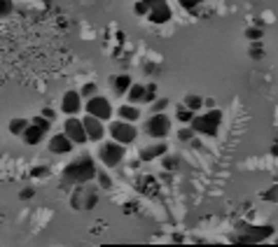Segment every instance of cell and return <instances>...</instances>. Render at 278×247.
Returning <instances> with one entry per match:
<instances>
[{
	"label": "cell",
	"mask_w": 278,
	"mask_h": 247,
	"mask_svg": "<svg viewBox=\"0 0 278 247\" xmlns=\"http://www.w3.org/2000/svg\"><path fill=\"white\" fill-rule=\"evenodd\" d=\"M96 175L94 161L89 157H82L77 161H73L71 166L63 170V182H73V184H86L91 177Z\"/></svg>",
	"instance_id": "cell-1"
},
{
	"label": "cell",
	"mask_w": 278,
	"mask_h": 247,
	"mask_svg": "<svg viewBox=\"0 0 278 247\" xmlns=\"http://www.w3.org/2000/svg\"><path fill=\"white\" fill-rule=\"evenodd\" d=\"M220 121H222L220 110H211L208 115H203V117H194L192 128L194 131H199V133H203V136H215V133H218Z\"/></svg>",
	"instance_id": "cell-2"
},
{
	"label": "cell",
	"mask_w": 278,
	"mask_h": 247,
	"mask_svg": "<svg viewBox=\"0 0 278 247\" xmlns=\"http://www.w3.org/2000/svg\"><path fill=\"white\" fill-rule=\"evenodd\" d=\"M98 157H101V161L106 163V166H117V163L124 159V147H121V142H106V145L98 149Z\"/></svg>",
	"instance_id": "cell-3"
},
{
	"label": "cell",
	"mask_w": 278,
	"mask_h": 247,
	"mask_svg": "<svg viewBox=\"0 0 278 247\" xmlns=\"http://www.w3.org/2000/svg\"><path fill=\"white\" fill-rule=\"evenodd\" d=\"M147 133H150L152 138H164L168 133V128H171V121H168L166 115H162V112H154L152 115V119L145 124Z\"/></svg>",
	"instance_id": "cell-4"
},
{
	"label": "cell",
	"mask_w": 278,
	"mask_h": 247,
	"mask_svg": "<svg viewBox=\"0 0 278 247\" xmlns=\"http://www.w3.org/2000/svg\"><path fill=\"white\" fill-rule=\"evenodd\" d=\"M110 133L117 142H121V145H129V142L136 140V128H133L131 124H127V121H115L110 126Z\"/></svg>",
	"instance_id": "cell-5"
},
{
	"label": "cell",
	"mask_w": 278,
	"mask_h": 247,
	"mask_svg": "<svg viewBox=\"0 0 278 247\" xmlns=\"http://www.w3.org/2000/svg\"><path fill=\"white\" fill-rule=\"evenodd\" d=\"M150 5V21L152 24H166L171 19V10H168L166 0H145Z\"/></svg>",
	"instance_id": "cell-6"
},
{
	"label": "cell",
	"mask_w": 278,
	"mask_h": 247,
	"mask_svg": "<svg viewBox=\"0 0 278 247\" xmlns=\"http://www.w3.org/2000/svg\"><path fill=\"white\" fill-rule=\"evenodd\" d=\"M86 112L94 115V117H98V119H110L112 107L103 96H91L89 103H86Z\"/></svg>",
	"instance_id": "cell-7"
},
{
	"label": "cell",
	"mask_w": 278,
	"mask_h": 247,
	"mask_svg": "<svg viewBox=\"0 0 278 247\" xmlns=\"http://www.w3.org/2000/svg\"><path fill=\"white\" fill-rule=\"evenodd\" d=\"M63 128H66V136L71 138L73 142H77V145H80V142H84L86 138H89V133H86V128H84V121H77V119H68L66 124H63Z\"/></svg>",
	"instance_id": "cell-8"
},
{
	"label": "cell",
	"mask_w": 278,
	"mask_h": 247,
	"mask_svg": "<svg viewBox=\"0 0 278 247\" xmlns=\"http://www.w3.org/2000/svg\"><path fill=\"white\" fill-rule=\"evenodd\" d=\"M101 121L103 119H98V117H94V115L84 117V128H86V133H89L91 140H101L103 133H106V128H103Z\"/></svg>",
	"instance_id": "cell-9"
},
{
	"label": "cell",
	"mask_w": 278,
	"mask_h": 247,
	"mask_svg": "<svg viewBox=\"0 0 278 247\" xmlns=\"http://www.w3.org/2000/svg\"><path fill=\"white\" fill-rule=\"evenodd\" d=\"M71 138L66 136V133H59V136H54L49 140V149L54 151V154H66V151H71L73 147H71Z\"/></svg>",
	"instance_id": "cell-10"
},
{
	"label": "cell",
	"mask_w": 278,
	"mask_h": 247,
	"mask_svg": "<svg viewBox=\"0 0 278 247\" xmlns=\"http://www.w3.org/2000/svg\"><path fill=\"white\" fill-rule=\"evenodd\" d=\"M61 107H63L66 115H75V112H80V93H77V91H68L66 96H63Z\"/></svg>",
	"instance_id": "cell-11"
},
{
	"label": "cell",
	"mask_w": 278,
	"mask_h": 247,
	"mask_svg": "<svg viewBox=\"0 0 278 247\" xmlns=\"http://www.w3.org/2000/svg\"><path fill=\"white\" fill-rule=\"evenodd\" d=\"M267 236H271V226L253 229L248 236H241V238H238V242H259V240H264Z\"/></svg>",
	"instance_id": "cell-12"
},
{
	"label": "cell",
	"mask_w": 278,
	"mask_h": 247,
	"mask_svg": "<svg viewBox=\"0 0 278 247\" xmlns=\"http://www.w3.org/2000/svg\"><path fill=\"white\" fill-rule=\"evenodd\" d=\"M42 128L38 126V124H30V126H26V131H24V140L28 142V145H38V142L42 140Z\"/></svg>",
	"instance_id": "cell-13"
},
{
	"label": "cell",
	"mask_w": 278,
	"mask_h": 247,
	"mask_svg": "<svg viewBox=\"0 0 278 247\" xmlns=\"http://www.w3.org/2000/svg\"><path fill=\"white\" fill-rule=\"evenodd\" d=\"M162 154H166V145H154V147L143 149L141 151V159H143V161H150V159H157V157H162Z\"/></svg>",
	"instance_id": "cell-14"
},
{
	"label": "cell",
	"mask_w": 278,
	"mask_h": 247,
	"mask_svg": "<svg viewBox=\"0 0 278 247\" xmlns=\"http://www.w3.org/2000/svg\"><path fill=\"white\" fill-rule=\"evenodd\" d=\"M145 91H147V86H141V84L131 86V89H129V101H131V103L145 101Z\"/></svg>",
	"instance_id": "cell-15"
},
{
	"label": "cell",
	"mask_w": 278,
	"mask_h": 247,
	"mask_svg": "<svg viewBox=\"0 0 278 247\" xmlns=\"http://www.w3.org/2000/svg\"><path fill=\"white\" fill-rule=\"evenodd\" d=\"M138 115H141V112H138L133 105H121L119 107V117H121V119H127V121L138 119Z\"/></svg>",
	"instance_id": "cell-16"
},
{
	"label": "cell",
	"mask_w": 278,
	"mask_h": 247,
	"mask_svg": "<svg viewBox=\"0 0 278 247\" xmlns=\"http://www.w3.org/2000/svg\"><path fill=\"white\" fill-rule=\"evenodd\" d=\"M115 89L117 93H127L129 89H131V80H129V75H119L115 80Z\"/></svg>",
	"instance_id": "cell-17"
},
{
	"label": "cell",
	"mask_w": 278,
	"mask_h": 247,
	"mask_svg": "<svg viewBox=\"0 0 278 247\" xmlns=\"http://www.w3.org/2000/svg\"><path fill=\"white\" fill-rule=\"evenodd\" d=\"M185 105H187L189 110H201L203 101H201V98H199V96H194V93H192V96H187V98H185Z\"/></svg>",
	"instance_id": "cell-18"
},
{
	"label": "cell",
	"mask_w": 278,
	"mask_h": 247,
	"mask_svg": "<svg viewBox=\"0 0 278 247\" xmlns=\"http://www.w3.org/2000/svg\"><path fill=\"white\" fill-rule=\"evenodd\" d=\"M178 119H180V121H189V124H192V119H194V110H189L187 105L180 107V110H178Z\"/></svg>",
	"instance_id": "cell-19"
},
{
	"label": "cell",
	"mask_w": 278,
	"mask_h": 247,
	"mask_svg": "<svg viewBox=\"0 0 278 247\" xmlns=\"http://www.w3.org/2000/svg\"><path fill=\"white\" fill-rule=\"evenodd\" d=\"M26 126H28V124H26L24 119H12V121H10V131H12V133H24Z\"/></svg>",
	"instance_id": "cell-20"
},
{
	"label": "cell",
	"mask_w": 278,
	"mask_h": 247,
	"mask_svg": "<svg viewBox=\"0 0 278 247\" xmlns=\"http://www.w3.org/2000/svg\"><path fill=\"white\" fill-rule=\"evenodd\" d=\"M49 121H51V119H47V117L42 115V117H36V119H33V124H38L42 131H47V128H49Z\"/></svg>",
	"instance_id": "cell-21"
},
{
	"label": "cell",
	"mask_w": 278,
	"mask_h": 247,
	"mask_svg": "<svg viewBox=\"0 0 278 247\" xmlns=\"http://www.w3.org/2000/svg\"><path fill=\"white\" fill-rule=\"evenodd\" d=\"M166 105H168V101H166V98H159V101H154V103H152V110H154V112H162Z\"/></svg>",
	"instance_id": "cell-22"
},
{
	"label": "cell",
	"mask_w": 278,
	"mask_h": 247,
	"mask_svg": "<svg viewBox=\"0 0 278 247\" xmlns=\"http://www.w3.org/2000/svg\"><path fill=\"white\" fill-rule=\"evenodd\" d=\"M164 166H166L168 170H176V168L180 166V161H178V159H173V157H168V159H164Z\"/></svg>",
	"instance_id": "cell-23"
},
{
	"label": "cell",
	"mask_w": 278,
	"mask_h": 247,
	"mask_svg": "<svg viewBox=\"0 0 278 247\" xmlns=\"http://www.w3.org/2000/svg\"><path fill=\"white\" fill-rule=\"evenodd\" d=\"M246 35H248L250 40H259V37H262V30L259 28H248L246 30Z\"/></svg>",
	"instance_id": "cell-24"
},
{
	"label": "cell",
	"mask_w": 278,
	"mask_h": 247,
	"mask_svg": "<svg viewBox=\"0 0 278 247\" xmlns=\"http://www.w3.org/2000/svg\"><path fill=\"white\" fill-rule=\"evenodd\" d=\"M154 96H157V86L150 84L147 86V91H145V101H154Z\"/></svg>",
	"instance_id": "cell-25"
},
{
	"label": "cell",
	"mask_w": 278,
	"mask_h": 247,
	"mask_svg": "<svg viewBox=\"0 0 278 247\" xmlns=\"http://www.w3.org/2000/svg\"><path fill=\"white\" fill-rule=\"evenodd\" d=\"M136 12H138V14H150V5L143 0V3H138V5H136Z\"/></svg>",
	"instance_id": "cell-26"
},
{
	"label": "cell",
	"mask_w": 278,
	"mask_h": 247,
	"mask_svg": "<svg viewBox=\"0 0 278 247\" xmlns=\"http://www.w3.org/2000/svg\"><path fill=\"white\" fill-rule=\"evenodd\" d=\"M82 93H84V96H94V93H96V84H84Z\"/></svg>",
	"instance_id": "cell-27"
},
{
	"label": "cell",
	"mask_w": 278,
	"mask_h": 247,
	"mask_svg": "<svg viewBox=\"0 0 278 247\" xmlns=\"http://www.w3.org/2000/svg\"><path fill=\"white\" fill-rule=\"evenodd\" d=\"M201 0H180V5L182 7H187V10H192V7H197Z\"/></svg>",
	"instance_id": "cell-28"
},
{
	"label": "cell",
	"mask_w": 278,
	"mask_h": 247,
	"mask_svg": "<svg viewBox=\"0 0 278 247\" xmlns=\"http://www.w3.org/2000/svg\"><path fill=\"white\" fill-rule=\"evenodd\" d=\"M98 182H101V184H103V189L112 187V184H110V177H108V175H103V173H101V175H98Z\"/></svg>",
	"instance_id": "cell-29"
},
{
	"label": "cell",
	"mask_w": 278,
	"mask_h": 247,
	"mask_svg": "<svg viewBox=\"0 0 278 247\" xmlns=\"http://www.w3.org/2000/svg\"><path fill=\"white\" fill-rule=\"evenodd\" d=\"M10 10H12V3L10 0H3V16L10 14Z\"/></svg>",
	"instance_id": "cell-30"
},
{
	"label": "cell",
	"mask_w": 278,
	"mask_h": 247,
	"mask_svg": "<svg viewBox=\"0 0 278 247\" xmlns=\"http://www.w3.org/2000/svg\"><path fill=\"white\" fill-rule=\"evenodd\" d=\"M250 56H253V59H262V56H264V51L259 49V47H255V49H250Z\"/></svg>",
	"instance_id": "cell-31"
},
{
	"label": "cell",
	"mask_w": 278,
	"mask_h": 247,
	"mask_svg": "<svg viewBox=\"0 0 278 247\" xmlns=\"http://www.w3.org/2000/svg\"><path fill=\"white\" fill-rule=\"evenodd\" d=\"M47 173H49L47 168H36V170H33V175H36V177H45Z\"/></svg>",
	"instance_id": "cell-32"
},
{
	"label": "cell",
	"mask_w": 278,
	"mask_h": 247,
	"mask_svg": "<svg viewBox=\"0 0 278 247\" xmlns=\"http://www.w3.org/2000/svg\"><path fill=\"white\" fill-rule=\"evenodd\" d=\"M192 133H194V128H192V131H189V128H187V131H180V138H182V140H189Z\"/></svg>",
	"instance_id": "cell-33"
},
{
	"label": "cell",
	"mask_w": 278,
	"mask_h": 247,
	"mask_svg": "<svg viewBox=\"0 0 278 247\" xmlns=\"http://www.w3.org/2000/svg\"><path fill=\"white\" fill-rule=\"evenodd\" d=\"M267 198H271V201H276V198H278V189H271V192H267Z\"/></svg>",
	"instance_id": "cell-34"
},
{
	"label": "cell",
	"mask_w": 278,
	"mask_h": 247,
	"mask_svg": "<svg viewBox=\"0 0 278 247\" xmlns=\"http://www.w3.org/2000/svg\"><path fill=\"white\" fill-rule=\"evenodd\" d=\"M42 115H45V117H47V119H54V112H51V110H49V107H45V110H42Z\"/></svg>",
	"instance_id": "cell-35"
},
{
	"label": "cell",
	"mask_w": 278,
	"mask_h": 247,
	"mask_svg": "<svg viewBox=\"0 0 278 247\" xmlns=\"http://www.w3.org/2000/svg\"><path fill=\"white\" fill-rule=\"evenodd\" d=\"M33 196V189H24V192H21V198H30Z\"/></svg>",
	"instance_id": "cell-36"
}]
</instances>
